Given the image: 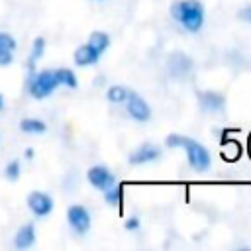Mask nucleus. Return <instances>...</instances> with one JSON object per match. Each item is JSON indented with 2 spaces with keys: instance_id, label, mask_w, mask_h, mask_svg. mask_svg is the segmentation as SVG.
Segmentation results:
<instances>
[{
  "instance_id": "5",
  "label": "nucleus",
  "mask_w": 251,
  "mask_h": 251,
  "mask_svg": "<svg viewBox=\"0 0 251 251\" xmlns=\"http://www.w3.org/2000/svg\"><path fill=\"white\" fill-rule=\"evenodd\" d=\"M126 102H127V114H129L135 122H147V120L151 118V108H149V104H147L141 96H137L135 92L129 90Z\"/></svg>"
},
{
  "instance_id": "23",
  "label": "nucleus",
  "mask_w": 251,
  "mask_h": 251,
  "mask_svg": "<svg viewBox=\"0 0 251 251\" xmlns=\"http://www.w3.org/2000/svg\"><path fill=\"white\" fill-rule=\"evenodd\" d=\"M12 63V51H6V49H0V65L6 67Z\"/></svg>"
},
{
  "instance_id": "8",
  "label": "nucleus",
  "mask_w": 251,
  "mask_h": 251,
  "mask_svg": "<svg viewBox=\"0 0 251 251\" xmlns=\"http://www.w3.org/2000/svg\"><path fill=\"white\" fill-rule=\"evenodd\" d=\"M198 102H200V108L204 112H222L226 108V98L224 94L220 92H212V90H206V92H198Z\"/></svg>"
},
{
  "instance_id": "14",
  "label": "nucleus",
  "mask_w": 251,
  "mask_h": 251,
  "mask_svg": "<svg viewBox=\"0 0 251 251\" xmlns=\"http://www.w3.org/2000/svg\"><path fill=\"white\" fill-rule=\"evenodd\" d=\"M88 45L94 47V49L102 55V53L110 47V37H108V33H104V31H92L90 37H88Z\"/></svg>"
},
{
  "instance_id": "3",
  "label": "nucleus",
  "mask_w": 251,
  "mask_h": 251,
  "mask_svg": "<svg viewBox=\"0 0 251 251\" xmlns=\"http://www.w3.org/2000/svg\"><path fill=\"white\" fill-rule=\"evenodd\" d=\"M59 86V80H57V75L55 71L51 69H45V71H39V73H33L27 80V90L33 98H45L49 96L55 88Z\"/></svg>"
},
{
  "instance_id": "24",
  "label": "nucleus",
  "mask_w": 251,
  "mask_h": 251,
  "mask_svg": "<svg viewBox=\"0 0 251 251\" xmlns=\"http://www.w3.org/2000/svg\"><path fill=\"white\" fill-rule=\"evenodd\" d=\"M239 18L243 22H249L251 24V6H245L243 10H239Z\"/></svg>"
},
{
  "instance_id": "1",
  "label": "nucleus",
  "mask_w": 251,
  "mask_h": 251,
  "mask_svg": "<svg viewBox=\"0 0 251 251\" xmlns=\"http://www.w3.org/2000/svg\"><path fill=\"white\" fill-rule=\"evenodd\" d=\"M165 143H167V147H182L186 151L188 165L196 173H206L210 169V165H212L210 151L202 143H198L196 139L186 137V135H180V133H171V135H167Z\"/></svg>"
},
{
  "instance_id": "15",
  "label": "nucleus",
  "mask_w": 251,
  "mask_h": 251,
  "mask_svg": "<svg viewBox=\"0 0 251 251\" xmlns=\"http://www.w3.org/2000/svg\"><path fill=\"white\" fill-rule=\"evenodd\" d=\"M20 129L25 131V133H43L47 129V126L41 122V120H35V118H25L20 122Z\"/></svg>"
},
{
  "instance_id": "17",
  "label": "nucleus",
  "mask_w": 251,
  "mask_h": 251,
  "mask_svg": "<svg viewBox=\"0 0 251 251\" xmlns=\"http://www.w3.org/2000/svg\"><path fill=\"white\" fill-rule=\"evenodd\" d=\"M127 94H129V90H127L126 86H120V84H116V86H110V88H108V92H106V98H108L110 102H114V104H120V102H126Z\"/></svg>"
},
{
  "instance_id": "6",
  "label": "nucleus",
  "mask_w": 251,
  "mask_h": 251,
  "mask_svg": "<svg viewBox=\"0 0 251 251\" xmlns=\"http://www.w3.org/2000/svg\"><path fill=\"white\" fill-rule=\"evenodd\" d=\"M27 208H29L37 218H43V216H47V214L53 210V198H51L49 194H45V192L35 190V192H31V194L27 196Z\"/></svg>"
},
{
  "instance_id": "16",
  "label": "nucleus",
  "mask_w": 251,
  "mask_h": 251,
  "mask_svg": "<svg viewBox=\"0 0 251 251\" xmlns=\"http://www.w3.org/2000/svg\"><path fill=\"white\" fill-rule=\"evenodd\" d=\"M55 75H57L59 84L69 86V88H76V84H78V82H76V75H75L71 69H57Z\"/></svg>"
},
{
  "instance_id": "19",
  "label": "nucleus",
  "mask_w": 251,
  "mask_h": 251,
  "mask_svg": "<svg viewBox=\"0 0 251 251\" xmlns=\"http://www.w3.org/2000/svg\"><path fill=\"white\" fill-rule=\"evenodd\" d=\"M0 49L14 51V49H16V39H14L10 33H0Z\"/></svg>"
},
{
  "instance_id": "25",
  "label": "nucleus",
  "mask_w": 251,
  "mask_h": 251,
  "mask_svg": "<svg viewBox=\"0 0 251 251\" xmlns=\"http://www.w3.org/2000/svg\"><path fill=\"white\" fill-rule=\"evenodd\" d=\"M25 157L31 159V157H33V149H25Z\"/></svg>"
},
{
  "instance_id": "18",
  "label": "nucleus",
  "mask_w": 251,
  "mask_h": 251,
  "mask_svg": "<svg viewBox=\"0 0 251 251\" xmlns=\"http://www.w3.org/2000/svg\"><path fill=\"white\" fill-rule=\"evenodd\" d=\"M43 51H45V39L43 37H35L33 39V45H31V53H29V61H27V65H29V69L33 71V65H35V61L43 55Z\"/></svg>"
},
{
  "instance_id": "13",
  "label": "nucleus",
  "mask_w": 251,
  "mask_h": 251,
  "mask_svg": "<svg viewBox=\"0 0 251 251\" xmlns=\"http://www.w3.org/2000/svg\"><path fill=\"white\" fill-rule=\"evenodd\" d=\"M122 196H124V186L122 184H110L106 190H104V200H106V204H110V206H116V208H120L122 206Z\"/></svg>"
},
{
  "instance_id": "20",
  "label": "nucleus",
  "mask_w": 251,
  "mask_h": 251,
  "mask_svg": "<svg viewBox=\"0 0 251 251\" xmlns=\"http://www.w3.org/2000/svg\"><path fill=\"white\" fill-rule=\"evenodd\" d=\"M4 173H6V176H8L10 180H16V178L20 176V163H18V161H12V163H8Z\"/></svg>"
},
{
  "instance_id": "22",
  "label": "nucleus",
  "mask_w": 251,
  "mask_h": 251,
  "mask_svg": "<svg viewBox=\"0 0 251 251\" xmlns=\"http://www.w3.org/2000/svg\"><path fill=\"white\" fill-rule=\"evenodd\" d=\"M126 229L127 231H135V229H139V218H135V216H131V218H127L126 220Z\"/></svg>"
},
{
  "instance_id": "28",
  "label": "nucleus",
  "mask_w": 251,
  "mask_h": 251,
  "mask_svg": "<svg viewBox=\"0 0 251 251\" xmlns=\"http://www.w3.org/2000/svg\"><path fill=\"white\" fill-rule=\"evenodd\" d=\"M96 2H100V0H96Z\"/></svg>"
},
{
  "instance_id": "10",
  "label": "nucleus",
  "mask_w": 251,
  "mask_h": 251,
  "mask_svg": "<svg viewBox=\"0 0 251 251\" xmlns=\"http://www.w3.org/2000/svg\"><path fill=\"white\" fill-rule=\"evenodd\" d=\"M33 241H35V227L31 224H24L14 235V245L18 249H27L33 245Z\"/></svg>"
},
{
  "instance_id": "21",
  "label": "nucleus",
  "mask_w": 251,
  "mask_h": 251,
  "mask_svg": "<svg viewBox=\"0 0 251 251\" xmlns=\"http://www.w3.org/2000/svg\"><path fill=\"white\" fill-rule=\"evenodd\" d=\"M224 157H226L227 161L237 159V157H239V147H237V143H229V149L224 147Z\"/></svg>"
},
{
  "instance_id": "9",
  "label": "nucleus",
  "mask_w": 251,
  "mask_h": 251,
  "mask_svg": "<svg viewBox=\"0 0 251 251\" xmlns=\"http://www.w3.org/2000/svg\"><path fill=\"white\" fill-rule=\"evenodd\" d=\"M161 157V149L157 145H151V143H143L139 145L131 155H129V163L131 165H145V163H151L155 159Z\"/></svg>"
},
{
  "instance_id": "4",
  "label": "nucleus",
  "mask_w": 251,
  "mask_h": 251,
  "mask_svg": "<svg viewBox=\"0 0 251 251\" xmlns=\"http://www.w3.org/2000/svg\"><path fill=\"white\" fill-rule=\"evenodd\" d=\"M67 220H69V226L80 235L90 229V214L84 206H78V204L71 206L67 210Z\"/></svg>"
},
{
  "instance_id": "2",
  "label": "nucleus",
  "mask_w": 251,
  "mask_h": 251,
  "mask_svg": "<svg viewBox=\"0 0 251 251\" xmlns=\"http://www.w3.org/2000/svg\"><path fill=\"white\" fill-rule=\"evenodd\" d=\"M171 16L186 31L196 33L204 24V6L198 0H178L171 4Z\"/></svg>"
},
{
  "instance_id": "12",
  "label": "nucleus",
  "mask_w": 251,
  "mask_h": 251,
  "mask_svg": "<svg viewBox=\"0 0 251 251\" xmlns=\"http://www.w3.org/2000/svg\"><path fill=\"white\" fill-rule=\"evenodd\" d=\"M169 69L173 75H184L190 69V59L182 53H175L173 57H169Z\"/></svg>"
},
{
  "instance_id": "26",
  "label": "nucleus",
  "mask_w": 251,
  "mask_h": 251,
  "mask_svg": "<svg viewBox=\"0 0 251 251\" xmlns=\"http://www.w3.org/2000/svg\"><path fill=\"white\" fill-rule=\"evenodd\" d=\"M2 106H4V98H2V94H0V110H2Z\"/></svg>"
},
{
  "instance_id": "7",
  "label": "nucleus",
  "mask_w": 251,
  "mask_h": 251,
  "mask_svg": "<svg viewBox=\"0 0 251 251\" xmlns=\"http://www.w3.org/2000/svg\"><path fill=\"white\" fill-rule=\"evenodd\" d=\"M86 178H88V182H90L94 188H98V190H106L110 184L116 182V180H114V175H112L106 167H102V165L90 167L88 173H86Z\"/></svg>"
},
{
  "instance_id": "11",
  "label": "nucleus",
  "mask_w": 251,
  "mask_h": 251,
  "mask_svg": "<svg viewBox=\"0 0 251 251\" xmlns=\"http://www.w3.org/2000/svg\"><path fill=\"white\" fill-rule=\"evenodd\" d=\"M98 57H100V53H98L94 47H90L88 43H86V45L76 47V51H75V63H76L78 67L94 65V63L98 61Z\"/></svg>"
},
{
  "instance_id": "27",
  "label": "nucleus",
  "mask_w": 251,
  "mask_h": 251,
  "mask_svg": "<svg viewBox=\"0 0 251 251\" xmlns=\"http://www.w3.org/2000/svg\"><path fill=\"white\" fill-rule=\"evenodd\" d=\"M249 153H251V137H249Z\"/></svg>"
}]
</instances>
